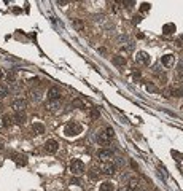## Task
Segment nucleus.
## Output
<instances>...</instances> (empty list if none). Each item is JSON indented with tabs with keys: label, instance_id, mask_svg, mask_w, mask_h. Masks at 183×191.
<instances>
[{
	"label": "nucleus",
	"instance_id": "f257e3e1",
	"mask_svg": "<svg viewBox=\"0 0 183 191\" xmlns=\"http://www.w3.org/2000/svg\"><path fill=\"white\" fill-rule=\"evenodd\" d=\"M81 131H83V126L78 121H69L66 124V127H64V134L67 137H76L81 134Z\"/></svg>",
	"mask_w": 183,
	"mask_h": 191
},
{
	"label": "nucleus",
	"instance_id": "f03ea898",
	"mask_svg": "<svg viewBox=\"0 0 183 191\" xmlns=\"http://www.w3.org/2000/svg\"><path fill=\"white\" fill-rule=\"evenodd\" d=\"M70 172H72L75 177H80V175L84 174V163L81 159H73L70 163Z\"/></svg>",
	"mask_w": 183,
	"mask_h": 191
},
{
	"label": "nucleus",
	"instance_id": "7ed1b4c3",
	"mask_svg": "<svg viewBox=\"0 0 183 191\" xmlns=\"http://www.w3.org/2000/svg\"><path fill=\"white\" fill-rule=\"evenodd\" d=\"M99 169H100V172L105 174V175H113L115 171H116V166H115L111 161H108V163H100Z\"/></svg>",
	"mask_w": 183,
	"mask_h": 191
},
{
	"label": "nucleus",
	"instance_id": "20e7f679",
	"mask_svg": "<svg viewBox=\"0 0 183 191\" xmlns=\"http://www.w3.org/2000/svg\"><path fill=\"white\" fill-rule=\"evenodd\" d=\"M135 62H138V64H142V65H150L151 64V56L145 51H137V54H135Z\"/></svg>",
	"mask_w": 183,
	"mask_h": 191
},
{
	"label": "nucleus",
	"instance_id": "39448f33",
	"mask_svg": "<svg viewBox=\"0 0 183 191\" xmlns=\"http://www.w3.org/2000/svg\"><path fill=\"white\" fill-rule=\"evenodd\" d=\"M97 158L102 159V163H108L113 158V150L111 148H102V150L97 151Z\"/></svg>",
	"mask_w": 183,
	"mask_h": 191
},
{
	"label": "nucleus",
	"instance_id": "423d86ee",
	"mask_svg": "<svg viewBox=\"0 0 183 191\" xmlns=\"http://www.w3.org/2000/svg\"><path fill=\"white\" fill-rule=\"evenodd\" d=\"M57 148H59V143L56 142L54 139H49V140L45 142V151L46 153H56Z\"/></svg>",
	"mask_w": 183,
	"mask_h": 191
},
{
	"label": "nucleus",
	"instance_id": "0eeeda50",
	"mask_svg": "<svg viewBox=\"0 0 183 191\" xmlns=\"http://www.w3.org/2000/svg\"><path fill=\"white\" fill-rule=\"evenodd\" d=\"M11 108H13L16 113L24 112V108H26V100H22V99H16V100H13V102H11Z\"/></svg>",
	"mask_w": 183,
	"mask_h": 191
},
{
	"label": "nucleus",
	"instance_id": "6e6552de",
	"mask_svg": "<svg viewBox=\"0 0 183 191\" xmlns=\"http://www.w3.org/2000/svg\"><path fill=\"white\" fill-rule=\"evenodd\" d=\"M48 99H49V100H57V99H61V89H59L57 86H51V88L48 89Z\"/></svg>",
	"mask_w": 183,
	"mask_h": 191
},
{
	"label": "nucleus",
	"instance_id": "1a4fd4ad",
	"mask_svg": "<svg viewBox=\"0 0 183 191\" xmlns=\"http://www.w3.org/2000/svg\"><path fill=\"white\" fill-rule=\"evenodd\" d=\"M96 140L100 143V145H105V147H107L108 143H110V137H108L105 132H102V131L96 134Z\"/></svg>",
	"mask_w": 183,
	"mask_h": 191
},
{
	"label": "nucleus",
	"instance_id": "9d476101",
	"mask_svg": "<svg viewBox=\"0 0 183 191\" xmlns=\"http://www.w3.org/2000/svg\"><path fill=\"white\" fill-rule=\"evenodd\" d=\"M174 62H175V56L174 54H166L161 58V64L164 65V67H172Z\"/></svg>",
	"mask_w": 183,
	"mask_h": 191
},
{
	"label": "nucleus",
	"instance_id": "9b49d317",
	"mask_svg": "<svg viewBox=\"0 0 183 191\" xmlns=\"http://www.w3.org/2000/svg\"><path fill=\"white\" fill-rule=\"evenodd\" d=\"M175 30H177V27H175V24H172V22H169V24H164V26H162V34H166V35L174 34Z\"/></svg>",
	"mask_w": 183,
	"mask_h": 191
},
{
	"label": "nucleus",
	"instance_id": "f8f14e48",
	"mask_svg": "<svg viewBox=\"0 0 183 191\" xmlns=\"http://www.w3.org/2000/svg\"><path fill=\"white\" fill-rule=\"evenodd\" d=\"M11 121H14L16 124H24V123H26V115H24V112L14 113V116L11 118Z\"/></svg>",
	"mask_w": 183,
	"mask_h": 191
},
{
	"label": "nucleus",
	"instance_id": "ddd939ff",
	"mask_svg": "<svg viewBox=\"0 0 183 191\" xmlns=\"http://www.w3.org/2000/svg\"><path fill=\"white\" fill-rule=\"evenodd\" d=\"M13 158L18 166H26L27 164V156L26 154H13Z\"/></svg>",
	"mask_w": 183,
	"mask_h": 191
},
{
	"label": "nucleus",
	"instance_id": "4468645a",
	"mask_svg": "<svg viewBox=\"0 0 183 191\" xmlns=\"http://www.w3.org/2000/svg\"><path fill=\"white\" fill-rule=\"evenodd\" d=\"M111 61H113V64L116 65V67H124L126 62H128V61H126V58H123V56H115Z\"/></svg>",
	"mask_w": 183,
	"mask_h": 191
},
{
	"label": "nucleus",
	"instance_id": "2eb2a0df",
	"mask_svg": "<svg viewBox=\"0 0 183 191\" xmlns=\"http://www.w3.org/2000/svg\"><path fill=\"white\" fill-rule=\"evenodd\" d=\"M99 191H115V185L111 182H104L99 186Z\"/></svg>",
	"mask_w": 183,
	"mask_h": 191
},
{
	"label": "nucleus",
	"instance_id": "dca6fc26",
	"mask_svg": "<svg viewBox=\"0 0 183 191\" xmlns=\"http://www.w3.org/2000/svg\"><path fill=\"white\" fill-rule=\"evenodd\" d=\"M34 132L37 134V135H40V134H45V126H43L42 123H35V124H34Z\"/></svg>",
	"mask_w": 183,
	"mask_h": 191
},
{
	"label": "nucleus",
	"instance_id": "f3484780",
	"mask_svg": "<svg viewBox=\"0 0 183 191\" xmlns=\"http://www.w3.org/2000/svg\"><path fill=\"white\" fill-rule=\"evenodd\" d=\"M8 96V88L5 85H0V99H3Z\"/></svg>",
	"mask_w": 183,
	"mask_h": 191
},
{
	"label": "nucleus",
	"instance_id": "a211bd4d",
	"mask_svg": "<svg viewBox=\"0 0 183 191\" xmlns=\"http://www.w3.org/2000/svg\"><path fill=\"white\" fill-rule=\"evenodd\" d=\"M7 80L10 83H14L16 81V72L14 70H11V72H8V75H7Z\"/></svg>",
	"mask_w": 183,
	"mask_h": 191
},
{
	"label": "nucleus",
	"instance_id": "6ab92c4d",
	"mask_svg": "<svg viewBox=\"0 0 183 191\" xmlns=\"http://www.w3.org/2000/svg\"><path fill=\"white\" fill-rule=\"evenodd\" d=\"M89 116H91V118H93V119H97V118H99V116H100L99 110H97V108H91V112H89Z\"/></svg>",
	"mask_w": 183,
	"mask_h": 191
},
{
	"label": "nucleus",
	"instance_id": "aec40b11",
	"mask_svg": "<svg viewBox=\"0 0 183 191\" xmlns=\"http://www.w3.org/2000/svg\"><path fill=\"white\" fill-rule=\"evenodd\" d=\"M11 124V118L10 116H3V119H2V127H8Z\"/></svg>",
	"mask_w": 183,
	"mask_h": 191
},
{
	"label": "nucleus",
	"instance_id": "412c9836",
	"mask_svg": "<svg viewBox=\"0 0 183 191\" xmlns=\"http://www.w3.org/2000/svg\"><path fill=\"white\" fill-rule=\"evenodd\" d=\"M175 70H177V73H178L180 77L183 75V61H180L178 64H177V67H175Z\"/></svg>",
	"mask_w": 183,
	"mask_h": 191
},
{
	"label": "nucleus",
	"instance_id": "4be33fe9",
	"mask_svg": "<svg viewBox=\"0 0 183 191\" xmlns=\"http://www.w3.org/2000/svg\"><path fill=\"white\" fill-rule=\"evenodd\" d=\"M150 8H151V5H150V3H147V2H145V3H142V5H140V11H142V13L148 11Z\"/></svg>",
	"mask_w": 183,
	"mask_h": 191
},
{
	"label": "nucleus",
	"instance_id": "5701e85b",
	"mask_svg": "<svg viewBox=\"0 0 183 191\" xmlns=\"http://www.w3.org/2000/svg\"><path fill=\"white\" fill-rule=\"evenodd\" d=\"M73 26H75L76 29H80V30L83 29V24H81V21H78V19H73Z\"/></svg>",
	"mask_w": 183,
	"mask_h": 191
},
{
	"label": "nucleus",
	"instance_id": "b1692460",
	"mask_svg": "<svg viewBox=\"0 0 183 191\" xmlns=\"http://www.w3.org/2000/svg\"><path fill=\"white\" fill-rule=\"evenodd\" d=\"M129 185H131V186H129V190H134V188H137V180H134V178H132L131 182H129Z\"/></svg>",
	"mask_w": 183,
	"mask_h": 191
},
{
	"label": "nucleus",
	"instance_id": "393cba45",
	"mask_svg": "<svg viewBox=\"0 0 183 191\" xmlns=\"http://www.w3.org/2000/svg\"><path fill=\"white\" fill-rule=\"evenodd\" d=\"M105 134H107L108 137H113L115 135V131L111 129V127H107V129H105Z\"/></svg>",
	"mask_w": 183,
	"mask_h": 191
},
{
	"label": "nucleus",
	"instance_id": "a878e982",
	"mask_svg": "<svg viewBox=\"0 0 183 191\" xmlns=\"http://www.w3.org/2000/svg\"><path fill=\"white\" fill-rule=\"evenodd\" d=\"M147 91H151V92H155L156 91V88L153 85H147Z\"/></svg>",
	"mask_w": 183,
	"mask_h": 191
},
{
	"label": "nucleus",
	"instance_id": "bb28decb",
	"mask_svg": "<svg viewBox=\"0 0 183 191\" xmlns=\"http://www.w3.org/2000/svg\"><path fill=\"white\" fill-rule=\"evenodd\" d=\"M97 177H99V174L96 171H91V178H97Z\"/></svg>",
	"mask_w": 183,
	"mask_h": 191
},
{
	"label": "nucleus",
	"instance_id": "cd10ccee",
	"mask_svg": "<svg viewBox=\"0 0 183 191\" xmlns=\"http://www.w3.org/2000/svg\"><path fill=\"white\" fill-rule=\"evenodd\" d=\"M38 81H40L38 78H30V85H38Z\"/></svg>",
	"mask_w": 183,
	"mask_h": 191
},
{
	"label": "nucleus",
	"instance_id": "c85d7f7f",
	"mask_svg": "<svg viewBox=\"0 0 183 191\" xmlns=\"http://www.w3.org/2000/svg\"><path fill=\"white\" fill-rule=\"evenodd\" d=\"M134 22H135V24L140 22V16H135V18H134Z\"/></svg>",
	"mask_w": 183,
	"mask_h": 191
},
{
	"label": "nucleus",
	"instance_id": "c756f323",
	"mask_svg": "<svg viewBox=\"0 0 183 191\" xmlns=\"http://www.w3.org/2000/svg\"><path fill=\"white\" fill-rule=\"evenodd\" d=\"M72 185H80V182L76 180V178H75V180H73V178H72Z\"/></svg>",
	"mask_w": 183,
	"mask_h": 191
},
{
	"label": "nucleus",
	"instance_id": "7c9ffc66",
	"mask_svg": "<svg viewBox=\"0 0 183 191\" xmlns=\"http://www.w3.org/2000/svg\"><path fill=\"white\" fill-rule=\"evenodd\" d=\"M118 191H131V190H129V188H120Z\"/></svg>",
	"mask_w": 183,
	"mask_h": 191
},
{
	"label": "nucleus",
	"instance_id": "2f4dec72",
	"mask_svg": "<svg viewBox=\"0 0 183 191\" xmlns=\"http://www.w3.org/2000/svg\"><path fill=\"white\" fill-rule=\"evenodd\" d=\"M2 78H3V72L0 70V80H2Z\"/></svg>",
	"mask_w": 183,
	"mask_h": 191
},
{
	"label": "nucleus",
	"instance_id": "473e14b6",
	"mask_svg": "<svg viewBox=\"0 0 183 191\" xmlns=\"http://www.w3.org/2000/svg\"><path fill=\"white\" fill-rule=\"evenodd\" d=\"M2 148H3V143H2V140H0V150H2Z\"/></svg>",
	"mask_w": 183,
	"mask_h": 191
},
{
	"label": "nucleus",
	"instance_id": "72a5a7b5",
	"mask_svg": "<svg viewBox=\"0 0 183 191\" xmlns=\"http://www.w3.org/2000/svg\"><path fill=\"white\" fill-rule=\"evenodd\" d=\"M2 110H3V107H2V104H0V113H2Z\"/></svg>",
	"mask_w": 183,
	"mask_h": 191
},
{
	"label": "nucleus",
	"instance_id": "f704fd0d",
	"mask_svg": "<svg viewBox=\"0 0 183 191\" xmlns=\"http://www.w3.org/2000/svg\"><path fill=\"white\" fill-rule=\"evenodd\" d=\"M180 41H183V35H182V37H180Z\"/></svg>",
	"mask_w": 183,
	"mask_h": 191
},
{
	"label": "nucleus",
	"instance_id": "c9c22d12",
	"mask_svg": "<svg viewBox=\"0 0 183 191\" xmlns=\"http://www.w3.org/2000/svg\"><path fill=\"white\" fill-rule=\"evenodd\" d=\"M182 171H183V167H182Z\"/></svg>",
	"mask_w": 183,
	"mask_h": 191
}]
</instances>
